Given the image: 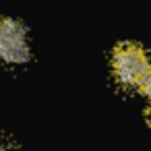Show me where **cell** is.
I'll list each match as a JSON object with an SVG mask.
<instances>
[{
  "mask_svg": "<svg viewBox=\"0 0 151 151\" xmlns=\"http://www.w3.org/2000/svg\"><path fill=\"white\" fill-rule=\"evenodd\" d=\"M149 116H151V110H149Z\"/></svg>",
  "mask_w": 151,
  "mask_h": 151,
  "instance_id": "5",
  "label": "cell"
},
{
  "mask_svg": "<svg viewBox=\"0 0 151 151\" xmlns=\"http://www.w3.org/2000/svg\"><path fill=\"white\" fill-rule=\"evenodd\" d=\"M0 151H11V147H9V143H4L2 139H0Z\"/></svg>",
  "mask_w": 151,
  "mask_h": 151,
  "instance_id": "4",
  "label": "cell"
},
{
  "mask_svg": "<svg viewBox=\"0 0 151 151\" xmlns=\"http://www.w3.org/2000/svg\"><path fill=\"white\" fill-rule=\"evenodd\" d=\"M0 60L9 64H23L29 60L25 29L13 19H0Z\"/></svg>",
  "mask_w": 151,
  "mask_h": 151,
  "instance_id": "2",
  "label": "cell"
},
{
  "mask_svg": "<svg viewBox=\"0 0 151 151\" xmlns=\"http://www.w3.org/2000/svg\"><path fill=\"white\" fill-rule=\"evenodd\" d=\"M141 89H143V93H145L147 97H151V68H149V73L145 75V79H143V83H141Z\"/></svg>",
  "mask_w": 151,
  "mask_h": 151,
  "instance_id": "3",
  "label": "cell"
},
{
  "mask_svg": "<svg viewBox=\"0 0 151 151\" xmlns=\"http://www.w3.org/2000/svg\"><path fill=\"white\" fill-rule=\"evenodd\" d=\"M112 68L120 85L124 87H141L145 75L149 73L151 64L147 54L137 44H120L112 56Z\"/></svg>",
  "mask_w": 151,
  "mask_h": 151,
  "instance_id": "1",
  "label": "cell"
}]
</instances>
